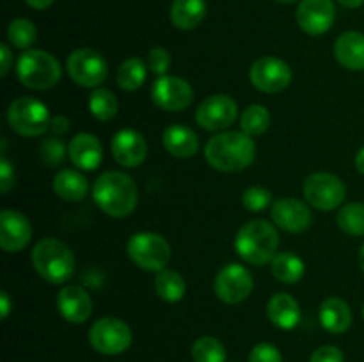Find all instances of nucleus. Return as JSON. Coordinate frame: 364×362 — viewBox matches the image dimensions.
I'll return each instance as SVG.
<instances>
[{
  "mask_svg": "<svg viewBox=\"0 0 364 362\" xmlns=\"http://www.w3.org/2000/svg\"><path fill=\"white\" fill-rule=\"evenodd\" d=\"M128 258L146 272H160L171 259V245L162 234L137 233L127 243Z\"/></svg>",
  "mask_w": 364,
  "mask_h": 362,
  "instance_id": "0eeeda50",
  "label": "nucleus"
},
{
  "mask_svg": "<svg viewBox=\"0 0 364 362\" xmlns=\"http://www.w3.org/2000/svg\"><path fill=\"white\" fill-rule=\"evenodd\" d=\"M7 39H9V43L14 48H31L36 43V39H38L36 25L31 20H27V18H16L7 27Z\"/></svg>",
  "mask_w": 364,
  "mask_h": 362,
  "instance_id": "72a5a7b5",
  "label": "nucleus"
},
{
  "mask_svg": "<svg viewBox=\"0 0 364 362\" xmlns=\"http://www.w3.org/2000/svg\"><path fill=\"white\" fill-rule=\"evenodd\" d=\"M338 227L352 236H364V204L352 202L343 206L336 216Z\"/></svg>",
  "mask_w": 364,
  "mask_h": 362,
  "instance_id": "7c9ffc66",
  "label": "nucleus"
},
{
  "mask_svg": "<svg viewBox=\"0 0 364 362\" xmlns=\"http://www.w3.org/2000/svg\"><path fill=\"white\" fill-rule=\"evenodd\" d=\"M270 126V112L267 106L263 105H249L247 109L242 112L240 117V128L244 133L249 137H256L269 130Z\"/></svg>",
  "mask_w": 364,
  "mask_h": 362,
  "instance_id": "c756f323",
  "label": "nucleus"
},
{
  "mask_svg": "<svg viewBox=\"0 0 364 362\" xmlns=\"http://www.w3.org/2000/svg\"><path fill=\"white\" fill-rule=\"evenodd\" d=\"M256 144L244 131H220L205 146V158L220 172H238L255 162Z\"/></svg>",
  "mask_w": 364,
  "mask_h": 362,
  "instance_id": "f257e3e1",
  "label": "nucleus"
},
{
  "mask_svg": "<svg viewBox=\"0 0 364 362\" xmlns=\"http://www.w3.org/2000/svg\"><path fill=\"white\" fill-rule=\"evenodd\" d=\"M32 265L50 284H64L75 272V256L64 241L43 238L32 248Z\"/></svg>",
  "mask_w": 364,
  "mask_h": 362,
  "instance_id": "20e7f679",
  "label": "nucleus"
},
{
  "mask_svg": "<svg viewBox=\"0 0 364 362\" xmlns=\"http://www.w3.org/2000/svg\"><path fill=\"white\" fill-rule=\"evenodd\" d=\"M9 311H11V298L9 295H7V291H2V293H0V318L6 319L7 316H9Z\"/></svg>",
  "mask_w": 364,
  "mask_h": 362,
  "instance_id": "37998d69",
  "label": "nucleus"
},
{
  "mask_svg": "<svg viewBox=\"0 0 364 362\" xmlns=\"http://www.w3.org/2000/svg\"><path fill=\"white\" fill-rule=\"evenodd\" d=\"M0 59H2L0 75H2V77H6L11 70V62H13V53H11V48L6 45V43H2V45H0Z\"/></svg>",
  "mask_w": 364,
  "mask_h": 362,
  "instance_id": "a19ab883",
  "label": "nucleus"
},
{
  "mask_svg": "<svg viewBox=\"0 0 364 362\" xmlns=\"http://www.w3.org/2000/svg\"><path fill=\"white\" fill-rule=\"evenodd\" d=\"M32 238L31 220L18 209L0 213V247L6 252H20Z\"/></svg>",
  "mask_w": 364,
  "mask_h": 362,
  "instance_id": "dca6fc26",
  "label": "nucleus"
},
{
  "mask_svg": "<svg viewBox=\"0 0 364 362\" xmlns=\"http://www.w3.org/2000/svg\"><path fill=\"white\" fill-rule=\"evenodd\" d=\"M358 259H359V266H361V270L364 272V243L361 245V248H359Z\"/></svg>",
  "mask_w": 364,
  "mask_h": 362,
  "instance_id": "de8ad7c7",
  "label": "nucleus"
},
{
  "mask_svg": "<svg viewBox=\"0 0 364 362\" xmlns=\"http://www.w3.org/2000/svg\"><path fill=\"white\" fill-rule=\"evenodd\" d=\"M347 188L338 176L329 172L309 174L304 181V197L313 208L320 212H331L341 206Z\"/></svg>",
  "mask_w": 364,
  "mask_h": 362,
  "instance_id": "9d476101",
  "label": "nucleus"
},
{
  "mask_svg": "<svg viewBox=\"0 0 364 362\" xmlns=\"http://www.w3.org/2000/svg\"><path fill=\"white\" fill-rule=\"evenodd\" d=\"M185 290V279L174 270H160L156 272L155 277V291L162 300L169 302V304H174V302H180L183 298Z\"/></svg>",
  "mask_w": 364,
  "mask_h": 362,
  "instance_id": "cd10ccee",
  "label": "nucleus"
},
{
  "mask_svg": "<svg viewBox=\"0 0 364 362\" xmlns=\"http://www.w3.org/2000/svg\"><path fill=\"white\" fill-rule=\"evenodd\" d=\"M148 67L151 70V73L159 75V77L167 75L171 67V53L162 46L151 48L148 53Z\"/></svg>",
  "mask_w": 364,
  "mask_h": 362,
  "instance_id": "e433bc0d",
  "label": "nucleus"
},
{
  "mask_svg": "<svg viewBox=\"0 0 364 362\" xmlns=\"http://www.w3.org/2000/svg\"><path fill=\"white\" fill-rule=\"evenodd\" d=\"M272 222L288 233H301L311 224V212L302 201L294 197L279 199L270 209Z\"/></svg>",
  "mask_w": 364,
  "mask_h": 362,
  "instance_id": "a211bd4d",
  "label": "nucleus"
},
{
  "mask_svg": "<svg viewBox=\"0 0 364 362\" xmlns=\"http://www.w3.org/2000/svg\"><path fill=\"white\" fill-rule=\"evenodd\" d=\"M64 144L55 137H48L45 142L41 144V158L46 165L53 167L57 163H60L64 160Z\"/></svg>",
  "mask_w": 364,
  "mask_h": 362,
  "instance_id": "c9c22d12",
  "label": "nucleus"
},
{
  "mask_svg": "<svg viewBox=\"0 0 364 362\" xmlns=\"http://www.w3.org/2000/svg\"><path fill=\"white\" fill-rule=\"evenodd\" d=\"M320 323L331 334H343L352 325V311L348 304L341 298H326L320 305Z\"/></svg>",
  "mask_w": 364,
  "mask_h": 362,
  "instance_id": "5701e85b",
  "label": "nucleus"
},
{
  "mask_svg": "<svg viewBox=\"0 0 364 362\" xmlns=\"http://www.w3.org/2000/svg\"><path fill=\"white\" fill-rule=\"evenodd\" d=\"M25 2H27V6L32 7V9L43 11V9H46V7L52 6L53 0H25Z\"/></svg>",
  "mask_w": 364,
  "mask_h": 362,
  "instance_id": "c03bdc74",
  "label": "nucleus"
},
{
  "mask_svg": "<svg viewBox=\"0 0 364 362\" xmlns=\"http://www.w3.org/2000/svg\"><path fill=\"white\" fill-rule=\"evenodd\" d=\"M146 75H148V66L139 57H130V59L123 60L121 66L117 67L116 82L123 91L132 92L137 91L144 84Z\"/></svg>",
  "mask_w": 364,
  "mask_h": 362,
  "instance_id": "c85d7f7f",
  "label": "nucleus"
},
{
  "mask_svg": "<svg viewBox=\"0 0 364 362\" xmlns=\"http://www.w3.org/2000/svg\"><path fill=\"white\" fill-rule=\"evenodd\" d=\"M341 6L348 7V9H355V7H361L364 4V0H338Z\"/></svg>",
  "mask_w": 364,
  "mask_h": 362,
  "instance_id": "49530a36",
  "label": "nucleus"
},
{
  "mask_svg": "<svg viewBox=\"0 0 364 362\" xmlns=\"http://www.w3.org/2000/svg\"><path fill=\"white\" fill-rule=\"evenodd\" d=\"M117 98L109 89L98 87L89 96V110L98 121H110L117 114Z\"/></svg>",
  "mask_w": 364,
  "mask_h": 362,
  "instance_id": "2f4dec72",
  "label": "nucleus"
},
{
  "mask_svg": "<svg viewBox=\"0 0 364 362\" xmlns=\"http://www.w3.org/2000/svg\"><path fill=\"white\" fill-rule=\"evenodd\" d=\"M53 192L64 201H82L87 195V180L73 169H63L53 176Z\"/></svg>",
  "mask_w": 364,
  "mask_h": 362,
  "instance_id": "a878e982",
  "label": "nucleus"
},
{
  "mask_svg": "<svg viewBox=\"0 0 364 362\" xmlns=\"http://www.w3.org/2000/svg\"><path fill=\"white\" fill-rule=\"evenodd\" d=\"M192 358L194 362H226V348L217 337H199L192 344Z\"/></svg>",
  "mask_w": 364,
  "mask_h": 362,
  "instance_id": "473e14b6",
  "label": "nucleus"
},
{
  "mask_svg": "<svg viewBox=\"0 0 364 362\" xmlns=\"http://www.w3.org/2000/svg\"><path fill=\"white\" fill-rule=\"evenodd\" d=\"M276 2H283V4H290V2H295V0H276Z\"/></svg>",
  "mask_w": 364,
  "mask_h": 362,
  "instance_id": "09e8293b",
  "label": "nucleus"
},
{
  "mask_svg": "<svg viewBox=\"0 0 364 362\" xmlns=\"http://www.w3.org/2000/svg\"><path fill=\"white\" fill-rule=\"evenodd\" d=\"M238 256L245 263L255 266H265L272 263L279 252V234L270 222L263 219L249 220L247 224L238 229L237 240H235Z\"/></svg>",
  "mask_w": 364,
  "mask_h": 362,
  "instance_id": "7ed1b4c3",
  "label": "nucleus"
},
{
  "mask_svg": "<svg viewBox=\"0 0 364 362\" xmlns=\"http://www.w3.org/2000/svg\"><path fill=\"white\" fill-rule=\"evenodd\" d=\"M267 316L279 329L291 330L301 319V309L294 297L287 293H276L267 304Z\"/></svg>",
  "mask_w": 364,
  "mask_h": 362,
  "instance_id": "b1692460",
  "label": "nucleus"
},
{
  "mask_svg": "<svg viewBox=\"0 0 364 362\" xmlns=\"http://www.w3.org/2000/svg\"><path fill=\"white\" fill-rule=\"evenodd\" d=\"M18 80L28 89L34 91H45L59 84L60 64L52 53L43 52V50H27L21 53L16 64Z\"/></svg>",
  "mask_w": 364,
  "mask_h": 362,
  "instance_id": "39448f33",
  "label": "nucleus"
},
{
  "mask_svg": "<svg viewBox=\"0 0 364 362\" xmlns=\"http://www.w3.org/2000/svg\"><path fill=\"white\" fill-rule=\"evenodd\" d=\"M255 287L251 272L238 263L226 265L215 277L213 290L215 295L226 304H240L251 295Z\"/></svg>",
  "mask_w": 364,
  "mask_h": 362,
  "instance_id": "f8f14e48",
  "label": "nucleus"
},
{
  "mask_svg": "<svg viewBox=\"0 0 364 362\" xmlns=\"http://www.w3.org/2000/svg\"><path fill=\"white\" fill-rule=\"evenodd\" d=\"M50 121L45 103L28 96L14 99L7 109V123L21 137H41L50 128Z\"/></svg>",
  "mask_w": 364,
  "mask_h": 362,
  "instance_id": "423d86ee",
  "label": "nucleus"
},
{
  "mask_svg": "<svg viewBox=\"0 0 364 362\" xmlns=\"http://www.w3.org/2000/svg\"><path fill=\"white\" fill-rule=\"evenodd\" d=\"M66 71L80 87H98L109 75V64L92 48H77L68 55Z\"/></svg>",
  "mask_w": 364,
  "mask_h": 362,
  "instance_id": "1a4fd4ad",
  "label": "nucleus"
},
{
  "mask_svg": "<svg viewBox=\"0 0 364 362\" xmlns=\"http://www.w3.org/2000/svg\"><path fill=\"white\" fill-rule=\"evenodd\" d=\"M50 130H52L53 133H57V137H59V135H64L70 130V121L64 116L53 117V119L50 121Z\"/></svg>",
  "mask_w": 364,
  "mask_h": 362,
  "instance_id": "79ce46f5",
  "label": "nucleus"
},
{
  "mask_svg": "<svg viewBox=\"0 0 364 362\" xmlns=\"http://www.w3.org/2000/svg\"><path fill=\"white\" fill-rule=\"evenodd\" d=\"M272 273L279 283L295 284L304 277V261L291 252H279L272 259Z\"/></svg>",
  "mask_w": 364,
  "mask_h": 362,
  "instance_id": "bb28decb",
  "label": "nucleus"
},
{
  "mask_svg": "<svg viewBox=\"0 0 364 362\" xmlns=\"http://www.w3.org/2000/svg\"><path fill=\"white\" fill-rule=\"evenodd\" d=\"M334 57L350 71L364 70V34L358 31L343 32L334 43Z\"/></svg>",
  "mask_w": 364,
  "mask_h": 362,
  "instance_id": "412c9836",
  "label": "nucleus"
},
{
  "mask_svg": "<svg viewBox=\"0 0 364 362\" xmlns=\"http://www.w3.org/2000/svg\"><path fill=\"white\" fill-rule=\"evenodd\" d=\"M238 106L231 96L213 94L203 99L196 110V121L203 130L223 131L237 121Z\"/></svg>",
  "mask_w": 364,
  "mask_h": 362,
  "instance_id": "9b49d317",
  "label": "nucleus"
},
{
  "mask_svg": "<svg viewBox=\"0 0 364 362\" xmlns=\"http://www.w3.org/2000/svg\"><path fill=\"white\" fill-rule=\"evenodd\" d=\"M13 187H14V169L9 163V160L6 158V155H2V160H0V192H2V194H7Z\"/></svg>",
  "mask_w": 364,
  "mask_h": 362,
  "instance_id": "ea45409f",
  "label": "nucleus"
},
{
  "mask_svg": "<svg viewBox=\"0 0 364 362\" xmlns=\"http://www.w3.org/2000/svg\"><path fill=\"white\" fill-rule=\"evenodd\" d=\"M249 77L258 91L274 94L284 91L290 85L291 70L284 60L277 57H262L251 66Z\"/></svg>",
  "mask_w": 364,
  "mask_h": 362,
  "instance_id": "4468645a",
  "label": "nucleus"
},
{
  "mask_svg": "<svg viewBox=\"0 0 364 362\" xmlns=\"http://www.w3.org/2000/svg\"><path fill=\"white\" fill-rule=\"evenodd\" d=\"M71 163L82 170H95L103 160V148L98 137L92 133H78L68 146Z\"/></svg>",
  "mask_w": 364,
  "mask_h": 362,
  "instance_id": "aec40b11",
  "label": "nucleus"
},
{
  "mask_svg": "<svg viewBox=\"0 0 364 362\" xmlns=\"http://www.w3.org/2000/svg\"><path fill=\"white\" fill-rule=\"evenodd\" d=\"M164 148L176 158H191L198 153L199 138L194 130L183 124H173L164 131Z\"/></svg>",
  "mask_w": 364,
  "mask_h": 362,
  "instance_id": "4be33fe9",
  "label": "nucleus"
},
{
  "mask_svg": "<svg viewBox=\"0 0 364 362\" xmlns=\"http://www.w3.org/2000/svg\"><path fill=\"white\" fill-rule=\"evenodd\" d=\"M57 309L66 322L84 323L92 312V300L87 291L80 286H64L57 295Z\"/></svg>",
  "mask_w": 364,
  "mask_h": 362,
  "instance_id": "6ab92c4d",
  "label": "nucleus"
},
{
  "mask_svg": "<svg viewBox=\"0 0 364 362\" xmlns=\"http://www.w3.org/2000/svg\"><path fill=\"white\" fill-rule=\"evenodd\" d=\"M110 149H112L114 160L128 169L141 165L148 155V144H146L144 137L132 128L117 131L110 142Z\"/></svg>",
  "mask_w": 364,
  "mask_h": 362,
  "instance_id": "f3484780",
  "label": "nucleus"
},
{
  "mask_svg": "<svg viewBox=\"0 0 364 362\" xmlns=\"http://www.w3.org/2000/svg\"><path fill=\"white\" fill-rule=\"evenodd\" d=\"M343 351L336 346H320L309 357V362H343Z\"/></svg>",
  "mask_w": 364,
  "mask_h": 362,
  "instance_id": "58836bf2",
  "label": "nucleus"
},
{
  "mask_svg": "<svg viewBox=\"0 0 364 362\" xmlns=\"http://www.w3.org/2000/svg\"><path fill=\"white\" fill-rule=\"evenodd\" d=\"M151 99L156 106L169 112H180L191 106L194 99V89L187 80L173 75H164L155 80L151 87Z\"/></svg>",
  "mask_w": 364,
  "mask_h": 362,
  "instance_id": "ddd939ff",
  "label": "nucleus"
},
{
  "mask_svg": "<svg viewBox=\"0 0 364 362\" xmlns=\"http://www.w3.org/2000/svg\"><path fill=\"white\" fill-rule=\"evenodd\" d=\"M249 362H283V355L274 344L259 343L251 350Z\"/></svg>",
  "mask_w": 364,
  "mask_h": 362,
  "instance_id": "4c0bfd02",
  "label": "nucleus"
},
{
  "mask_svg": "<svg viewBox=\"0 0 364 362\" xmlns=\"http://www.w3.org/2000/svg\"><path fill=\"white\" fill-rule=\"evenodd\" d=\"M363 318H364V305H363Z\"/></svg>",
  "mask_w": 364,
  "mask_h": 362,
  "instance_id": "8fccbe9b",
  "label": "nucleus"
},
{
  "mask_svg": "<svg viewBox=\"0 0 364 362\" xmlns=\"http://www.w3.org/2000/svg\"><path fill=\"white\" fill-rule=\"evenodd\" d=\"M355 167H358L359 172H361L364 176V148L359 149L358 156H355Z\"/></svg>",
  "mask_w": 364,
  "mask_h": 362,
  "instance_id": "a18cd8bd",
  "label": "nucleus"
},
{
  "mask_svg": "<svg viewBox=\"0 0 364 362\" xmlns=\"http://www.w3.org/2000/svg\"><path fill=\"white\" fill-rule=\"evenodd\" d=\"M206 14L205 0H173L171 4V21L180 31H192L198 27Z\"/></svg>",
  "mask_w": 364,
  "mask_h": 362,
  "instance_id": "393cba45",
  "label": "nucleus"
},
{
  "mask_svg": "<svg viewBox=\"0 0 364 362\" xmlns=\"http://www.w3.org/2000/svg\"><path fill=\"white\" fill-rule=\"evenodd\" d=\"M92 197L103 213L114 219H123L130 215L137 206L139 192L128 174L119 170H107L95 181Z\"/></svg>",
  "mask_w": 364,
  "mask_h": 362,
  "instance_id": "f03ea898",
  "label": "nucleus"
},
{
  "mask_svg": "<svg viewBox=\"0 0 364 362\" xmlns=\"http://www.w3.org/2000/svg\"><path fill=\"white\" fill-rule=\"evenodd\" d=\"M336 7L333 0H302L297 9V23L306 34L322 35L333 27Z\"/></svg>",
  "mask_w": 364,
  "mask_h": 362,
  "instance_id": "2eb2a0df",
  "label": "nucleus"
},
{
  "mask_svg": "<svg viewBox=\"0 0 364 362\" xmlns=\"http://www.w3.org/2000/svg\"><path fill=\"white\" fill-rule=\"evenodd\" d=\"M89 343L98 353L119 355L132 344V330L123 319L105 316L92 323L89 330Z\"/></svg>",
  "mask_w": 364,
  "mask_h": 362,
  "instance_id": "6e6552de",
  "label": "nucleus"
},
{
  "mask_svg": "<svg viewBox=\"0 0 364 362\" xmlns=\"http://www.w3.org/2000/svg\"><path fill=\"white\" fill-rule=\"evenodd\" d=\"M272 201V192L263 187H249L242 195V202L249 212H263Z\"/></svg>",
  "mask_w": 364,
  "mask_h": 362,
  "instance_id": "f704fd0d",
  "label": "nucleus"
}]
</instances>
